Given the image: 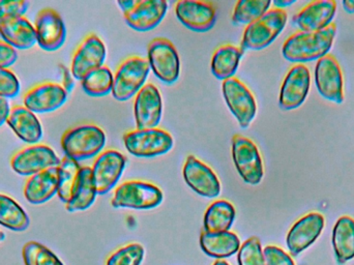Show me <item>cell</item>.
<instances>
[{"label": "cell", "mask_w": 354, "mask_h": 265, "mask_svg": "<svg viewBox=\"0 0 354 265\" xmlns=\"http://www.w3.org/2000/svg\"><path fill=\"white\" fill-rule=\"evenodd\" d=\"M336 33L337 26L334 23L322 30L295 33L285 41L282 47L283 56L288 62L299 64L319 60L328 55L332 49Z\"/></svg>", "instance_id": "cell-1"}, {"label": "cell", "mask_w": 354, "mask_h": 265, "mask_svg": "<svg viewBox=\"0 0 354 265\" xmlns=\"http://www.w3.org/2000/svg\"><path fill=\"white\" fill-rule=\"evenodd\" d=\"M105 144V132L95 125L75 127L66 131L62 138L64 154L77 162L97 156Z\"/></svg>", "instance_id": "cell-2"}, {"label": "cell", "mask_w": 354, "mask_h": 265, "mask_svg": "<svg viewBox=\"0 0 354 265\" xmlns=\"http://www.w3.org/2000/svg\"><path fill=\"white\" fill-rule=\"evenodd\" d=\"M288 15L284 10L272 8L255 22L248 25L241 41V50H262L270 46L286 26Z\"/></svg>", "instance_id": "cell-3"}, {"label": "cell", "mask_w": 354, "mask_h": 265, "mask_svg": "<svg viewBox=\"0 0 354 265\" xmlns=\"http://www.w3.org/2000/svg\"><path fill=\"white\" fill-rule=\"evenodd\" d=\"M151 66L145 58L132 56L124 60L114 75L112 95L120 102L132 99L145 87Z\"/></svg>", "instance_id": "cell-4"}, {"label": "cell", "mask_w": 354, "mask_h": 265, "mask_svg": "<svg viewBox=\"0 0 354 265\" xmlns=\"http://www.w3.org/2000/svg\"><path fill=\"white\" fill-rule=\"evenodd\" d=\"M163 201V192L157 185L140 181H131L122 183L116 189L112 199L115 208L133 210H151Z\"/></svg>", "instance_id": "cell-5"}, {"label": "cell", "mask_w": 354, "mask_h": 265, "mask_svg": "<svg viewBox=\"0 0 354 265\" xmlns=\"http://www.w3.org/2000/svg\"><path fill=\"white\" fill-rule=\"evenodd\" d=\"M124 20L137 31H149L163 21L168 10L165 0H124L118 1Z\"/></svg>", "instance_id": "cell-6"}, {"label": "cell", "mask_w": 354, "mask_h": 265, "mask_svg": "<svg viewBox=\"0 0 354 265\" xmlns=\"http://www.w3.org/2000/svg\"><path fill=\"white\" fill-rule=\"evenodd\" d=\"M128 152L138 158H155L167 154L174 147V138L163 129L135 130L124 136Z\"/></svg>", "instance_id": "cell-7"}, {"label": "cell", "mask_w": 354, "mask_h": 265, "mask_svg": "<svg viewBox=\"0 0 354 265\" xmlns=\"http://www.w3.org/2000/svg\"><path fill=\"white\" fill-rule=\"evenodd\" d=\"M232 158L237 172L245 183L252 185L261 183L263 161L257 145L251 139L235 135L232 138Z\"/></svg>", "instance_id": "cell-8"}, {"label": "cell", "mask_w": 354, "mask_h": 265, "mask_svg": "<svg viewBox=\"0 0 354 265\" xmlns=\"http://www.w3.org/2000/svg\"><path fill=\"white\" fill-rule=\"evenodd\" d=\"M62 160L50 146L35 144L27 146L12 156L10 166L21 176H32L41 171L59 166Z\"/></svg>", "instance_id": "cell-9"}, {"label": "cell", "mask_w": 354, "mask_h": 265, "mask_svg": "<svg viewBox=\"0 0 354 265\" xmlns=\"http://www.w3.org/2000/svg\"><path fill=\"white\" fill-rule=\"evenodd\" d=\"M147 62L160 80L167 84L176 82L180 73V62L177 50L169 39H153L149 45Z\"/></svg>", "instance_id": "cell-10"}, {"label": "cell", "mask_w": 354, "mask_h": 265, "mask_svg": "<svg viewBox=\"0 0 354 265\" xmlns=\"http://www.w3.org/2000/svg\"><path fill=\"white\" fill-rule=\"evenodd\" d=\"M223 95L230 111L243 129L253 122L257 112L255 98L250 89L237 78L223 81Z\"/></svg>", "instance_id": "cell-11"}, {"label": "cell", "mask_w": 354, "mask_h": 265, "mask_svg": "<svg viewBox=\"0 0 354 265\" xmlns=\"http://www.w3.org/2000/svg\"><path fill=\"white\" fill-rule=\"evenodd\" d=\"M315 84L318 93L328 101L336 104L344 102V79L342 68L334 55L324 56L315 66Z\"/></svg>", "instance_id": "cell-12"}, {"label": "cell", "mask_w": 354, "mask_h": 265, "mask_svg": "<svg viewBox=\"0 0 354 265\" xmlns=\"http://www.w3.org/2000/svg\"><path fill=\"white\" fill-rule=\"evenodd\" d=\"M311 73L305 64H297L287 73L281 87L279 105L283 110L301 107L309 95Z\"/></svg>", "instance_id": "cell-13"}, {"label": "cell", "mask_w": 354, "mask_h": 265, "mask_svg": "<svg viewBox=\"0 0 354 265\" xmlns=\"http://www.w3.org/2000/svg\"><path fill=\"white\" fill-rule=\"evenodd\" d=\"M106 47L97 35H89L80 44L73 56L71 72L77 80L82 81L87 75L103 66Z\"/></svg>", "instance_id": "cell-14"}, {"label": "cell", "mask_w": 354, "mask_h": 265, "mask_svg": "<svg viewBox=\"0 0 354 265\" xmlns=\"http://www.w3.org/2000/svg\"><path fill=\"white\" fill-rule=\"evenodd\" d=\"M126 163V156L116 150H106L97 156L91 173L99 195L107 194L113 189L122 177Z\"/></svg>", "instance_id": "cell-15"}, {"label": "cell", "mask_w": 354, "mask_h": 265, "mask_svg": "<svg viewBox=\"0 0 354 265\" xmlns=\"http://www.w3.org/2000/svg\"><path fill=\"white\" fill-rule=\"evenodd\" d=\"M33 26L37 33V44L45 51H56L66 42V25L62 16L52 8L41 10Z\"/></svg>", "instance_id": "cell-16"}, {"label": "cell", "mask_w": 354, "mask_h": 265, "mask_svg": "<svg viewBox=\"0 0 354 265\" xmlns=\"http://www.w3.org/2000/svg\"><path fill=\"white\" fill-rule=\"evenodd\" d=\"M163 113V102L159 89L153 84L145 85L136 95L134 116L137 130H149L159 126Z\"/></svg>", "instance_id": "cell-17"}, {"label": "cell", "mask_w": 354, "mask_h": 265, "mask_svg": "<svg viewBox=\"0 0 354 265\" xmlns=\"http://www.w3.org/2000/svg\"><path fill=\"white\" fill-rule=\"evenodd\" d=\"M326 226V219L320 212H310L299 219L287 235V247L291 255L297 256L313 245Z\"/></svg>", "instance_id": "cell-18"}, {"label": "cell", "mask_w": 354, "mask_h": 265, "mask_svg": "<svg viewBox=\"0 0 354 265\" xmlns=\"http://www.w3.org/2000/svg\"><path fill=\"white\" fill-rule=\"evenodd\" d=\"M183 173L185 183L199 195L206 198H216L220 195L221 183L216 173L196 156H187Z\"/></svg>", "instance_id": "cell-19"}, {"label": "cell", "mask_w": 354, "mask_h": 265, "mask_svg": "<svg viewBox=\"0 0 354 265\" xmlns=\"http://www.w3.org/2000/svg\"><path fill=\"white\" fill-rule=\"evenodd\" d=\"M68 93L57 83L45 82L29 89L23 98L24 107L33 113H50L66 104Z\"/></svg>", "instance_id": "cell-20"}, {"label": "cell", "mask_w": 354, "mask_h": 265, "mask_svg": "<svg viewBox=\"0 0 354 265\" xmlns=\"http://www.w3.org/2000/svg\"><path fill=\"white\" fill-rule=\"evenodd\" d=\"M176 14L187 28L196 33L210 30L216 20L214 6L199 0H180L176 3Z\"/></svg>", "instance_id": "cell-21"}, {"label": "cell", "mask_w": 354, "mask_h": 265, "mask_svg": "<svg viewBox=\"0 0 354 265\" xmlns=\"http://www.w3.org/2000/svg\"><path fill=\"white\" fill-rule=\"evenodd\" d=\"M336 12L334 0L312 1L293 17L292 23L305 33L322 30L332 24Z\"/></svg>", "instance_id": "cell-22"}, {"label": "cell", "mask_w": 354, "mask_h": 265, "mask_svg": "<svg viewBox=\"0 0 354 265\" xmlns=\"http://www.w3.org/2000/svg\"><path fill=\"white\" fill-rule=\"evenodd\" d=\"M8 126L25 143L35 145L43 138V127L33 112L24 106H15L10 110Z\"/></svg>", "instance_id": "cell-23"}, {"label": "cell", "mask_w": 354, "mask_h": 265, "mask_svg": "<svg viewBox=\"0 0 354 265\" xmlns=\"http://www.w3.org/2000/svg\"><path fill=\"white\" fill-rule=\"evenodd\" d=\"M58 192L57 167L41 171L29 177L25 183L24 196L27 201L35 205L46 203Z\"/></svg>", "instance_id": "cell-24"}, {"label": "cell", "mask_w": 354, "mask_h": 265, "mask_svg": "<svg viewBox=\"0 0 354 265\" xmlns=\"http://www.w3.org/2000/svg\"><path fill=\"white\" fill-rule=\"evenodd\" d=\"M0 35L16 50L29 49L37 44L35 26L25 17L0 23Z\"/></svg>", "instance_id": "cell-25"}, {"label": "cell", "mask_w": 354, "mask_h": 265, "mask_svg": "<svg viewBox=\"0 0 354 265\" xmlns=\"http://www.w3.org/2000/svg\"><path fill=\"white\" fill-rule=\"evenodd\" d=\"M202 250L210 257L228 258L241 248L239 237L229 232H203L200 237Z\"/></svg>", "instance_id": "cell-26"}, {"label": "cell", "mask_w": 354, "mask_h": 265, "mask_svg": "<svg viewBox=\"0 0 354 265\" xmlns=\"http://www.w3.org/2000/svg\"><path fill=\"white\" fill-rule=\"evenodd\" d=\"M333 247L339 264H346L354 258V219L341 217L333 230Z\"/></svg>", "instance_id": "cell-27"}, {"label": "cell", "mask_w": 354, "mask_h": 265, "mask_svg": "<svg viewBox=\"0 0 354 265\" xmlns=\"http://www.w3.org/2000/svg\"><path fill=\"white\" fill-rule=\"evenodd\" d=\"M243 54L241 48L233 45L221 46L212 55L210 64L212 75L218 80L233 78Z\"/></svg>", "instance_id": "cell-28"}, {"label": "cell", "mask_w": 354, "mask_h": 265, "mask_svg": "<svg viewBox=\"0 0 354 265\" xmlns=\"http://www.w3.org/2000/svg\"><path fill=\"white\" fill-rule=\"evenodd\" d=\"M97 195V189L93 183L91 167H82L74 195L71 201L66 203V210L70 212L86 210L93 205Z\"/></svg>", "instance_id": "cell-29"}, {"label": "cell", "mask_w": 354, "mask_h": 265, "mask_svg": "<svg viewBox=\"0 0 354 265\" xmlns=\"http://www.w3.org/2000/svg\"><path fill=\"white\" fill-rule=\"evenodd\" d=\"M235 208L224 200L214 202L206 210L204 216L205 232H226L235 220Z\"/></svg>", "instance_id": "cell-30"}, {"label": "cell", "mask_w": 354, "mask_h": 265, "mask_svg": "<svg viewBox=\"0 0 354 265\" xmlns=\"http://www.w3.org/2000/svg\"><path fill=\"white\" fill-rule=\"evenodd\" d=\"M0 225L15 232H22L30 225L29 217L20 204L4 194H0Z\"/></svg>", "instance_id": "cell-31"}, {"label": "cell", "mask_w": 354, "mask_h": 265, "mask_svg": "<svg viewBox=\"0 0 354 265\" xmlns=\"http://www.w3.org/2000/svg\"><path fill=\"white\" fill-rule=\"evenodd\" d=\"M82 167L79 162L64 156L57 167L58 192L59 199L68 203L74 195L75 189L78 183L79 175Z\"/></svg>", "instance_id": "cell-32"}, {"label": "cell", "mask_w": 354, "mask_h": 265, "mask_svg": "<svg viewBox=\"0 0 354 265\" xmlns=\"http://www.w3.org/2000/svg\"><path fill=\"white\" fill-rule=\"evenodd\" d=\"M270 0H239L232 14V22L237 25H250L270 10Z\"/></svg>", "instance_id": "cell-33"}, {"label": "cell", "mask_w": 354, "mask_h": 265, "mask_svg": "<svg viewBox=\"0 0 354 265\" xmlns=\"http://www.w3.org/2000/svg\"><path fill=\"white\" fill-rule=\"evenodd\" d=\"M114 75L107 66H102L87 75L82 81L83 91L91 97H104L112 93Z\"/></svg>", "instance_id": "cell-34"}, {"label": "cell", "mask_w": 354, "mask_h": 265, "mask_svg": "<svg viewBox=\"0 0 354 265\" xmlns=\"http://www.w3.org/2000/svg\"><path fill=\"white\" fill-rule=\"evenodd\" d=\"M22 255L25 265H64L53 252L37 241L27 243Z\"/></svg>", "instance_id": "cell-35"}, {"label": "cell", "mask_w": 354, "mask_h": 265, "mask_svg": "<svg viewBox=\"0 0 354 265\" xmlns=\"http://www.w3.org/2000/svg\"><path fill=\"white\" fill-rule=\"evenodd\" d=\"M239 264L266 265L259 239L251 237L239 248Z\"/></svg>", "instance_id": "cell-36"}, {"label": "cell", "mask_w": 354, "mask_h": 265, "mask_svg": "<svg viewBox=\"0 0 354 265\" xmlns=\"http://www.w3.org/2000/svg\"><path fill=\"white\" fill-rule=\"evenodd\" d=\"M145 249L139 244H131L118 250L108 260L107 265H140Z\"/></svg>", "instance_id": "cell-37"}, {"label": "cell", "mask_w": 354, "mask_h": 265, "mask_svg": "<svg viewBox=\"0 0 354 265\" xmlns=\"http://www.w3.org/2000/svg\"><path fill=\"white\" fill-rule=\"evenodd\" d=\"M20 89L18 77L8 68H0V98L6 100L16 98Z\"/></svg>", "instance_id": "cell-38"}, {"label": "cell", "mask_w": 354, "mask_h": 265, "mask_svg": "<svg viewBox=\"0 0 354 265\" xmlns=\"http://www.w3.org/2000/svg\"><path fill=\"white\" fill-rule=\"evenodd\" d=\"M28 8L29 2L24 1V0H21V1L0 0V23L24 17Z\"/></svg>", "instance_id": "cell-39"}, {"label": "cell", "mask_w": 354, "mask_h": 265, "mask_svg": "<svg viewBox=\"0 0 354 265\" xmlns=\"http://www.w3.org/2000/svg\"><path fill=\"white\" fill-rule=\"evenodd\" d=\"M263 255L266 265H295L292 258L276 246H268Z\"/></svg>", "instance_id": "cell-40"}, {"label": "cell", "mask_w": 354, "mask_h": 265, "mask_svg": "<svg viewBox=\"0 0 354 265\" xmlns=\"http://www.w3.org/2000/svg\"><path fill=\"white\" fill-rule=\"evenodd\" d=\"M18 60L17 50L0 41V68H8Z\"/></svg>", "instance_id": "cell-41"}, {"label": "cell", "mask_w": 354, "mask_h": 265, "mask_svg": "<svg viewBox=\"0 0 354 265\" xmlns=\"http://www.w3.org/2000/svg\"><path fill=\"white\" fill-rule=\"evenodd\" d=\"M59 72L62 75V86L64 87L66 93H71L75 87L74 77H73L72 72L66 68L64 64H59Z\"/></svg>", "instance_id": "cell-42"}, {"label": "cell", "mask_w": 354, "mask_h": 265, "mask_svg": "<svg viewBox=\"0 0 354 265\" xmlns=\"http://www.w3.org/2000/svg\"><path fill=\"white\" fill-rule=\"evenodd\" d=\"M10 110H12V108H10L8 100L0 98V127L3 126L8 122Z\"/></svg>", "instance_id": "cell-43"}, {"label": "cell", "mask_w": 354, "mask_h": 265, "mask_svg": "<svg viewBox=\"0 0 354 265\" xmlns=\"http://www.w3.org/2000/svg\"><path fill=\"white\" fill-rule=\"evenodd\" d=\"M297 2V0H276V1L272 2L276 8H279V10H283V8H288V6H292Z\"/></svg>", "instance_id": "cell-44"}, {"label": "cell", "mask_w": 354, "mask_h": 265, "mask_svg": "<svg viewBox=\"0 0 354 265\" xmlns=\"http://www.w3.org/2000/svg\"><path fill=\"white\" fill-rule=\"evenodd\" d=\"M343 8L349 14H354V0H344L342 2Z\"/></svg>", "instance_id": "cell-45"}, {"label": "cell", "mask_w": 354, "mask_h": 265, "mask_svg": "<svg viewBox=\"0 0 354 265\" xmlns=\"http://www.w3.org/2000/svg\"><path fill=\"white\" fill-rule=\"evenodd\" d=\"M4 239H6V235L2 231H0V241H4Z\"/></svg>", "instance_id": "cell-46"}, {"label": "cell", "mask_w": 354, "mask_h": 265, "mask_svg": "<svg viewBox=\"0 0 354 265\" xmlns=\"http://www.w3.org/2000/svg\"><path fill=\"white\" fill-rule=\"evenodd\" d=\"M214 265H229V264L225 262H216V264H214Z\"/></svg>", "instance_id": "cell-47"}]
</instances>
